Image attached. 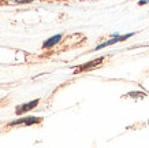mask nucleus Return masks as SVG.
<instances>
[{"label": "nucleus", "instance_id": "nucleus-4", "mask_svg": "<svg viewBox=\"0 0 149 148\" xmlns=\"http://www.w3.org/2000/svg\"><path fill=\"white\" fill-rule=\"evenodd\" d=\"M62 40V34H56V36H52L51 39L44 41V44H42V48H52L55 44H58L59 41Z\"/></svg>", "mask_w": 149, "mask_h": 148}, {"label": "nucleus", "instance_id": "nucleus-2", "mask_svg": "<svg viewBox=\"0 0 149 148\" xmlns=\"http://www.w3.org/2000/svg\"><path fill=\"white\" fill-rule=\"evenodd\" d=\"M38 103H40V100H38V99H36V100H32V102H29V103L21 104V106H18V107H17L15 114H17V115H22V114H25V112L33 110V108L36 107Z\"/></svg>", "mask_w": 149, "mask_h": 148}, {"label": "nucleus", "instance_id": "nucleus-3", "mask_svg": "<svg viewBox=\"0 0 149 148\" xmlns=\"http://www.w3.org/2000/svg\"><path fill=\"white\" fill-rule=\"evenodd\" d=\"M133 34H134V33H129V34H125V36L112 37L111 40L104 41V43H101V44L97 45V47H96V51H99V49H101V48H105V47H108V45H112V44H115V43H119V41H125L126 39H129V37L133 36Z\"/></svg>", "mask_w": 149, "mask_h": 148}, {"label": "nucleus", "instance_id": "nucleus-6", "mask_svg": "<svg viewBox=\"0 0 149 148\" xmlns=\"http://www.w3.org/2000/svg\"><path fill=\"white\" fill-rule=\"evenodd\" d=\"M148 1H149V0H140V3H138V4H145V3H148Z\"/></svg>", "mask_w": 149, "mask_h": 148}, {"label": "nucleus", "instance_id": "nucleus-5", "mask_svg": "<svg viewBox=\"0 0 149 148\" xmlns=\"http://www.w3.org/2000/svg\"><path fill=\"white\" fill-rule=\"evenodd\" d=\"M103 60H104V58H99V59H96V60H93V62H91V63H86V65H84V66H81V67L78 69L77 73L84 72V70H86V69H89V67H93V66H96V65L101 63Z\"/></svg>", "mask_w": 149, "mask_h": 148}, {"label": "nucleus", "instance_id": "nucleus-1", "mask_svg": "<svg viewBox=\"0 0 149 148\" xmlns=\"http://www.w3.org/2000/svg\"><path fill=\"white\" fill-rule=\"evenodd\" d=\"M40 122H41V118L38 117H27V118H19V119L10 122L8 126H15V125H19V123H25L26 126H30V125H34V123H40Z\"/></svg>", "mask_w": 149, "mask_h": 148}]
</instances>
